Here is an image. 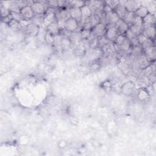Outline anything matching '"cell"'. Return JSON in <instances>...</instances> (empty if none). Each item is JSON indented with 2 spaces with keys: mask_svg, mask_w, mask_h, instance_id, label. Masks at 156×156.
<instances>
[{
  "mask_svg": "<svg viewBox=\"0 0 156 156\" xmlns=\"http://www.w3.org/2000/svg\"><path fill=\"white\" fill-rule=\"evenodd\" d=\"M48 4L43 1H33L30 7L35 15H44L48 10Z\"/></svg>",
  "mask_w": 156,
  "mask_h": 156,
  "instance_id": "cell-1",
  "label": "cell"
},
{
  "mask_svg": "<svg viewBox=\"0 0 156 156\" xmlns=\"http://www.w3.org/2000/svg\"><path fill=\"white\" fill-rule=\"evenodd\" d=\"M118 35L119 34L118 33V30L115 27V26L109 25L108 27H107L106 32L104 36L108 41H112L116 40Z\"/></svg>",
  "mask_w": 156,
  "mask_h": 156,
  "instance_id": "cell-2",
  "label": "cell"
},
{
  "mask_svg": "<svg viewBox=\"0 0 156 156\" xmlns=\"http://www.w3.org/2000/svg\"><path fill=\"white\" fill-rule=\"evenodd\" d=\"M79 23L71 17L65 21V30L69 32H76L79 27Z\"/></svg>",
  "mask_w": 156,
  "mask_h": 156,
  "instance_id": "cell-3",
  "label": "cell"
},
{
  "mask_svg": "<svg viewBox=\"0 0 156 156\" xmlns=\"http://www.w3.org/2000/svg\"><path fill=\"white\" fill-rule=\"evenodd\" d=\"M106 29L107 27L105 24L100 23L92 28L91 32L96 37L100 38L105 35Z\"/></svg>",
  "mask_w": 156,
  "mask_h": 156,
  "instance_id": "cell-4",
  "label": "cell"
},
{
  "mask_svg": "<svg viewBox=\"0 0 156 156\" xmlns=\"http://www.w3.org/2000/svg\"><path fill=\"white\" fill-rule=\"evenodd\" d=\"M55 21H56L55 13L51 10L48 9L46 13L44 14L43 26L46 27L48 25L54 22Z\"/></svg>",
  "mask_w": 156,
  "mask_h": 156,
  "instance_id": "cell-5",
  "label": "cell"
},
{
  "mask_svg": "<svg viewBox=\"0 0 156 156\" xmlns=\"http://www.w3.org/2000/svg\"><path fill=\"white\" fill-rule=\"evenodd\" d=\"M124 6L127 12H135L139 7L141 6L140 1H126Z\"/></svg>",
  "mask_w": 156,
  "mask_h": 156,
  "instance_id": "cell-6",
  "label": "cell"
},
{
  "mask_svg": "<svg viewBox=\"0 0 156 156\" xmlns=\"http://www.w3.org/2000/svg\"><path fill=\"white\" fill-rule=\"evenodd\" d=\"M105 15V23L108 25L114 26L120 20V18H119V16L115 13V11H112Z\"/></svg>",
  "mask_w": 156,
  "mask_h": 156,
  "instance_id": "cell-7",
  "label": "cell"
},
{
  "mask_svg": "<svg viewBox=\"0 0 156 156\" xmlns=\"http://www.w3.org/2000/svg\"><path fill=\"white\" fill-rule=\"evenodd\" d=\"M137 39L140 45L142 48V49L153 45V41L149 39L146 36H145L142 33L137 35Z\"/></svg>",
  "mask_w": 156,
  "mask_h": 156,
  "instance_id": "cell-8",
  "label": "cell"
},
{
  "mask_svg": "<svg viewBox=\"0 0 156 156\" xmlns=\"http://www.w3.org/2000/svg\"><path fill=\"white\" fill-rule=\"evenodd\" d=\"M20 13L24 20H32L34 17L35 14L32 10L30 5H26L20 10Z\"/></svg>",
  "mask_w": 156,
  "mask_h": 156,
  "instance_id": "cell-9",
  "label": "cell"
},
{
  "mask_svg": "<svg viewBox=\"0 0 156 156\" xmlns=\"http://www.w3.org/2000/svg\"><path fill=\"white\" fill-rule=\"evenodd\" d=\"M143 29L151 26H154L155 24V15L149 13L146 16L143 18Z\"/></svg>",
  "mask_w": 156,
  "mask_h": 156,
  "instance_id": "cell-10",
  "label": "cell"
},
{
  "mask_svg": "<svg viewBox=\"0 0 156 156\" xmlns=\"http://www.w3.org/2000/svg\"><path fill=\"white\" fill-rule=\"evenodd\" d=\"M71 16H70L69 9H62L60 10H58L57 13H55L56 21L57 20H63V21H66Z\"/></svg>",
  "mask_w": 156,
  "mask_h": 156,
  "instance_id": "cell-11",
  "label": "cell"
},
{
  "mask_svg": "<svg viewBox=\"0 0 156 156\" xmlns=\"http://www.w3.org/2000/svg\"><path fill=\"white\" fill-rule=\"evenodd\" d=\"M115 27L118 31L119 34L120 35H124L126 31L129 29V26L127 24L122 20L120 19L115 25Z\"/></svg>",
  "mask_w": 156,
  "mask_h": 156,
  "instance_id": "cell-12",
  "label": "cell"
},
{
  "mask_svg": "<svg viewBox=\"0 0 156 156\" xmlns=\"http://www.w3.org/2000/svg\"><path fill=\"white\" fill-rule=\"evenodd\" d=\"M144 52V55L146 56V57L149 60L152 61V60L155 59V46L154 45H152L151 46H149L147 48H146L143 49H142Z\"/></svg>",
  "mask_w": 156,
  "mask_h": 156,
  "instance_id": "cell-13",
  "label": "cell"
},
{
  "mask_svg": "<svg viewBox=\"0 0 156 156\" xmlns=\"http://www.w3.org/2000/svg\"><path fill=\"white\" fill-rule=\"evenodd\" d=\"M125 2H126V1H119L118 5L116 7V8L114 10L115 12V13L118 15L119 18L121 20L122 19V18L124 17V16L127 12L124 6Z\"/></svg>",
  "mask_w": 156,
  "mask_h": 156,
  "instance_id": "cell-14",
  "label": "cell"
},
{
  "mask_svg": "<svg viewBox=\"0 0 156 156\" xmlns=\"http://www.w3.org/2000/svg\"><path fill=\"white\" fill-rule=\"evenodd\" d=\"M145 36H146L149 39L152 41H154L155 38V25L151 26L144 29L142 32Z\"/></svg>",
  "mask_w": 156,
  "mask_h": 156,
  "instance_id": "cell-15",
  "label": "cell"
},
{
  "mask_svg": "<svg viewBox=\"0 0 156 156\" xmlns=\"http://www.w3.org/2000/svg\"><path fill=\"white\" fill-rule=\"evenodd\" d=\"M149 60L146 57V56L143 55H140L136 58V65L138 67L141 69H144L149 65Z\"/></svg>",
  "mask_w": 156,
  "mask_h": 156,
  "instance_id": "cell-16",
  "label": "cell"
},
{
  "mask_svg": "<svg viewBox=\"0 0 156 156\" xmlns=\"http://www.w3.org/2000/svg\"><path fill=\"white\" fill-rule=\"evenodd\" d=\"M69 12L71 18L75 19L79 23L82 18V13L80 9L76 7H70L69 9Z\"/></svg>",
  "mask_w": 156,
  "mask_h": 156,
  "instance_id": "cell-17",
  "label": "cell"
},
{
  "mask_svg": "<svg viewBox=\"0 0 156 156\" xmlns=\"http://www.w3.org/2000/svg\"><path fill=\"white\" fill-rule=\"evenodd\" d=\"M25 29L27 34L30 36H35V35H37L38 34L40 27H38V26L32 23L30 24H29L25 28Z\"/></svg>",
  "mask_w": 156,
  "mask_h": 156,
  "instance_id": "cell-18",
  "label": "cell"
},
{
  "mask_svg": "<svg viewBox=\"0 0 156 156\" xmlns=\"http://www.w3.org/2000/svg\"><path fill=\"white\" fill-rule=\"evenodd\" d=\"M46 30L47 32H49L50 34H51L52 35H53L54 36L58 35L60 29L58 28L57 21H55L54 22H53L51 24H50L49 25H48L46 27Z\"/></svg>",
  "mask_w": 156,
  "mask_h": 156,
  "instance_id": "cell-19",
  "label": "cell"
},
{
  "mask_svg": "<svg viewBox=\"0 0 156 156\" xmlns=\"http://www.w3.org/2000/svg\"><path fill=\"white\" fill-rule=\"evenodd\" d=\"M135 88V85L132 82H129L125 83L122 87H121V90L123 93L126 94H130L132 93Z\"/></svg>",
  "mask_w": 156,
  "mask_h": 156,
  "instance_id": "cell-20",
  "label": "cell"
},
{
  "mask_svg": "<svg viewBox=\"0 0 156 156\" xmlns=\"http://www.w3.org/2000/svg\"><path fill=\"white\" fill-rule=\"evenodd\" d=\"M82 13V18H90L93 14L92 10L87 5H85L80 8Z\"/></svg>",
  "mask_w": 156,
  "mask_h": 156,
  "instance_id": "cell-21",
  "label": "cell"
},
{
  "mask_svg": "<svg viewBox=\"0 0 156 156\" xmlns=\"http://www.w3.org/2000/svg\"><path fill=\"white\" fill-rule=\"evenodd\" d=\"M135 17V14L133 12H127L125 14V15L124 16V17L122 18V20L127 24L129 25V26H130V25H132L133 19Z\"/></svg>",
  "mask_w": 156,
  "mask_h": 156,
  "instance_id": "cell-22",
  "label": "cell"
},
{
  "mask_svg": "<svg viewBox=\"0 0 156 156\" xmlns=\"http://www.w3.org/2000/svg\"><path fill=\"white\" fill-rule=\"evenodd\" d=\"M149 11L147 10V9L145 7L143 6H141L140 7H139L135 12L134 14L135 16H139L141 18H143L144 16H146L148 13H149Z\"/></svg>",
  "mask_w": 156,
  "mask_h": 156,
  "instance_id": "cell-23",
  "label": "cell"
},
{
  "mask_svg": "<svg viewBox=\"0 0 156 156\" xmlns=\"http://www.w3.org/2000/svg\"><path fill=\"white\" fill-rule=\"evenodd\" d=\"M43 18L44 15H35L34 17L32 19V23L38 26V27H41L43 24Z\"/></svg>",
  "mask_w": 156,
  "mask_h": 156,
  "instance_id": "cell-24",
  "label": "cell"
},
{
  "mask_svg": "<svg viewBox=\"0 0 156 156\" xmlns=\"http://www.w3.org/2000/svg\"><path fill=\"white\" fill-rule=\"evenodd\" d=\"M68 2L71 5V7H76L79 9L85 5V1H70Z\"/></svg>",
  "mask_w": 156,
  "mask_h": 156,
  "instance_id": "cell-25",
  "label": "cell"
},
{
  "mask_svg": "<svg viewBox=\"0 0 156 156\" xmlns=\"http://www.w3.org/2000/svg\"><path fill=\"white\" fill-rule=\"evenodd\" d=\"M90 23L92 26V27L96 26L98 24L101 23V20L99 16L97 14H93L92 16L90 18Z\"/></svg>",
  "mask_w": 156,
  "mask_h": 156,
  "instance_id": "cell-26",
  "label": "cell"
},
{
  "mask_svg": "<svg viewBox=\"0 0 156 156\" xmlns=\"http://www.w3.org/2000/svg\"><path fill=\"white\" fill-rule=\"evenodd\" d=\"M8 24H9V27L13 30H18V29L22 28L20 23L19 21H17L13 20V19Z\"/></svg>",
  "mask_w": 156,
  "mask_h": 156,
  "instance_id": "cell-27",
  "label": "cell"
},
{
  "mask_svg": "<svg viewBox=\"0 0 156 156\" xmlns=\"http://www.w3.org/2000/svg\"><path fill=\"white\" fill-rule=\"evenodd\" d=\"M143 18L135 15V17H134V19H133L132 25H133V26H135L137 27H143Z\"/></svg>",
  "mask_w": 156,
  "mask_h": 156,
  "instance_id": "cell-28",
  "label": "cell"
},
{
  "mask_svg": "<svg viewBox=\"0 0 156 156\" xmlns=\"http://www.w3.org/2000/svg\"><path fill=\"white\" fill-rule=\"evenodd\" d=\"M44 40L48 44H53L54 43V35H52L51 34L46 31L45 37H44Z\"/></svg>",
  "mask_w": 156,
  "mask_h": 156,
  "instance_id": "cell-29",
  "label": "cell"
},
{
  "mask_svg": "<svg viewBox=\"0 0 156 156\" xmlns=\"http://www.w3.org/2000/svg\"><path fill=\"white\" fill-rule=\"evenodd\" d=\"M91 34V30L82 29L80 32L82 39H85V40H87L90 36Z\"/></svg>",
  "mask_w": 156,
  "mask_h": 156,
  "instance_id": "cell-30",
  "label": "cell"
},
{
  "mask_svg": "<svg viewBox=\"0 0 156 156\" xmlns=\"http://www.w3.org/2000/svg\"><path fill=\"white\" fill-rule=\"evenodd\" d=\"M105 4L109 6L114 11L119 4V1H107L105 2Z\"/></svg>",
  "mask_w": 156,
  "mask_h": 156,
  "instance_id": "cell-31",
  "label": "cell"
},
{
  "mask_svg": "<svg viewBox=\"0 0 156 156\" xmlns=\"http://www.w3.org/2000/svg\"><path fill=\"white\" fill-rule=\"evenodd\" d=\"M1 16L2 18H5L8 16H9L11 14V12L9 9L5 8L3 5H1Z\"/></svg>",
  "mask_w": 156,
  "mask_h": 156,
  "instance_id": "cell-32",
  "label": "cell"
},
{
  "mask_svg": "<svg viewBox=\"0 0 156 156\" xmlns=\"http://www.w3.org/2000/svg\"><path fill=\"white\" fill-rule=\"evenodd\" d=\"M108 41L107 40V38L105 37V36L101 37L100 38H98V46L99 47H104L108 43Z\"/></svg>",
  "mask_w": 156,
  "mask_h": 156,
  "instance_id": "cell-33",
  "label": "cell"
},
{
  "mask_svg": "<svg viewBox=\"0 0 156 156\" xmlns=\"http://www.w3.org/2000/svg\"><path fill=\"white\" fill-rule=\"evenodd\" d=\"M11 15L12 16V18L13 20L17 21H21L22 20H24L23 17L22 16L21 14L20 13H16V12H11Z\"/></svg>",
  "mask_w": 156,
  "mask_h": 156,
  "instance_id": "cell-34",
  "label": "cell"
},
{
  "mask_svg": "<svg viewBox=\"0 0 156 156\" xmlns=\"http://www.w3.org/2000/svg\"><path fill=\"white\" fill-rule=\"evenodd\" d=\"M149 94H148V93L144 90H141L140 91H139V93H138V98L140 99V100H144L145 99H146L147 97H148Z\"/></svg>",
  "mask_w": 156,
  "mask_h": 156,
  "instance_id": "cell-35",
  "label": "cell"
},
{
  "mask_svg": "<svg viewBox=\"0 0 156 156\" xmlns=\"http://www.w3.org/2000/svg\"><path fill=\"white\" fill-rule=\"evenodd\" d=\"M149 83V80L147 77L144 76L143 75V76L141 77L140 80V84L141 85V87H147L146 83Z\"/></svg>",
  "mask_w": 156,
  "mask_h": 156,
  "instance_id": "cell-36",
  "label": "cell"
},
{
  "mask_svg": "<svg viewBox=\"0 0 156 156\" xmlns=\"http://www.w3.org/2000/svg\"><path fill=\"white\" fill-rule=\"evenodd\" d=\"M57 24H58L60 30L65 29V21L57 20Z\"/></svg>",
  "mask_w": 156,
  "mask_h": 156,
  "instance_id": "cell-37",
  "label": "cell"
},
{
  "mask_svg": "<svg viewBox=\"0 0 156 156\" xmlns=\"http://www.w3.org/2000/svg\"><path fill=\"white\" fill-rule=\"evenodd\" d=\"M48 5H50L51 7H58V1H51L48 2Z\"/></svg>",
  "mask_w": 156,
  "mask_h": 156,
  "instance_id": "cell-38",
  "label": "cell"
}]
</instances>
